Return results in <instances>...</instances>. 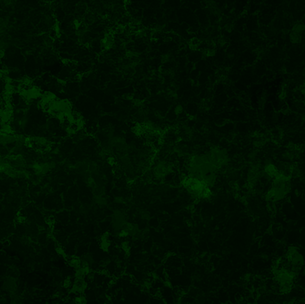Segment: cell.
Masks as SVG:
<instances>
[{
	"mask_svg": "<svg viewBox=\"0 0 305 304\" xmlns=\"http://www.w3.org/2000/svg\"><path fill=\"white\" fill-rule=\"evenodd\" d=\"M297 151H294V150H291L289 149L285 152H284L282 154H281V158L283 161H285V162H293L294 160H295V158L297 157Z\"/></svg>",
	"mask_w": 305,
	"mask_h": 304,
	"instance_id": "cell-1",
	"label": "cell"
},
{
	"mask_svg": "<svg viewBox=\"0 0 305 304\" xmlns=\"http://www.w3.org/2000/svg\"><path fill=\"white\" fill-rule=\"evenodd\" d=\"M140 216H141V218L144 219H149V218H150V214H149L148 212H147V211H142V212H140Z\"/></svg>",
	"mask_w": 305,
	"mask_h": 304,
	"instance_id": "cell-2",
	"label": "cell"
}]
</instances>
